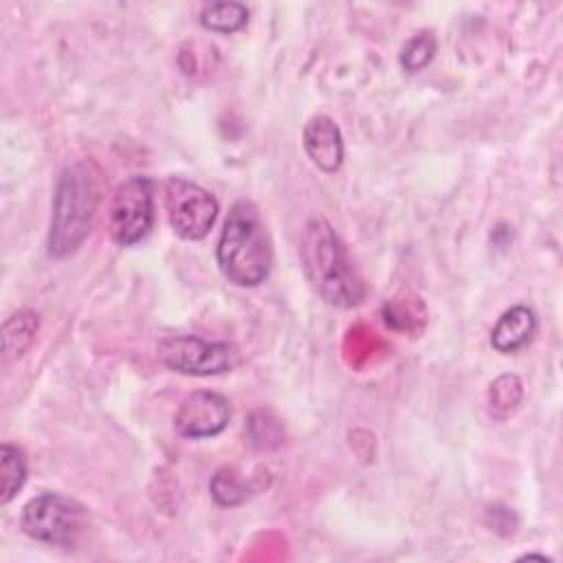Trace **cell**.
Segmentation results:
<instances>
[{
	"mask_svg": "<svg viewBox=\"0 0 563 563\" xmlns=\"http://www.w3.org/2000/svg\"><path fill=\"white\" fill-rule=\"evenodd\" d=\"M158 361L185 376H218L231 372L240 352L224 341H207L196 334H169L158 341Z\"/></svg>",
	"mask_w": 563,
	"mask_h": 563,
	"instance_id": "obj_6",
	"label": "cell"
},
{
	"mask_svg": "<svg viewBox=\"0 0 563 563\" xmlns=\"http://www.w3.org/2000/svg\"><path fill=\"white\" fill-rule=\"evenodd\" d=\"M301 266L314 290L336 308H354L365 299V284L332 224L314 216L299 240Z\"/></svg>",
	"mask_w": 563,
	"mask_h": 563,
	"instance_id": "obj_2",
	"label": "cell"
},
{
	"mask_svg": "<svg viewBox=\"0 0 563 563\" xmlns=\"http://www.w3.org/2000/svg\"><path fill=\"white\" fill-rule=\"evenodd\" d=\"M249 442L255 449H273L282 442V424L266 411H255L246 422Z\"/></svg>",
	"mask_w": 563,
	"mask_h": 563,
	"instance_id": "obj_17",
	"label": "cell"
},
{
	"mask_svg": "<svg viewBox=\"0 0 563 563\" xmlns=\"http://www.w3.org/2000/svg\"><path fill=\"white\" fill-rule=\"evenodd\" d=\"M301 143L308 158L325 174H334L343 165L345 147L343 134L334 119L328 114H314L306 121L301 132Z\"/></svg>",
	"mask_w": 563,
	"mask_h": 563,
	"instance_id": "obj_9",
	"label": "cell"
},
{
	"mask_svg": "<svg viewBox=\"0 0 563 563\" xmlns=\"http://www.w3.org/2000/svg\"><path fill=\"white\" fill-rule=\"evenodd\" d=\"M523 400V385L517 374H501L490 383L488 407L490 416L497 420L510 418Z\"/></svg>",
	"mask_w": 563,
	"mask_h": 563,
	"instance_id": "obj_14",
	"label": "cell"
},
{
	"mask_svg": "<svg viewBox=\"0 0 563 563\" xmlns=\"http://www.w3.org/2000/svg\"><path fill=\"white\" fill-rule=\"evenodd\" d=\"M101 202V169L95 161L84 158L68 167L57 178L46 251L55 260L73 255L90 235Z\"/></svg>",
	"mask_w": 563,
	"mask_h": 563,
	"instance_id": "obj_1",
	"label": "cell"
},
{
	"mask_svg": "<svg viewBox=\"0 0 563 563\" xmlns=\"http://www.w3.org/2000/svg\"><path fill=\"white\" fill-rule=\"evenodd\" d=\"M40 317L31 308L15 310L2 325V350L7 358L22 356L35 341Z\"/></svg>",
	"mask_w": 563,
	"mask_h": 563,
	"instance_id": "obj_11",
	"label": "cell"
},
{
	"mask_svg": "<svg viewBox=\"0 0 563 563\" xmlns=\"http://www.w3.org/2000/svg\"><path fill=\"white\" fill-rule=\"evenodd\" d=\"M435 48H438V42L435 37L424 31V33H416L411 40L405 42V46L400 48V55H398V62L400 66L407 70V73H418L422 68L429 66V62L433 59L435 55Z\"/></svg>",
	"mask_w": 563,
	"mask_h": 563,
	"instance_id": "obj_16",
	"label": "cell"
},
{
	"mask_svg": "<svg viewBox=\"0 0 563 563\" xmlns=\"http://www.w3.org/2000/svg\"><path fill=\"white\" fill-rule=\"evenodd\" d=\"M22 532L46 545H73L86 528V508L59 493L31 497L20 515Z\"/></svg>",
	"mask_w": 563,
	"mask_h": 563,
	"instance_id": "obj_4",
	"label": "cell"
},
{
	"mask_svg": "<svg viewBox=\"0 0 563 563\" xmlns=\"http://www.w3.org/2000/svg\"><path fill=\"white\" fill-rule=\"evenodd\" d=\"M216 262L227 282L240 288L260 286L273 268V244L257 207L235 200L224 218Z\"/></svg>",
	"mask_w": 563,
	"mask_h": 563,
	"instance_id": "obj_3",
	"label": "cell"
},
{
	"mask_svg": "<svg viewBox=\"0 0 563 563\" xmlns=\"http://www.w3.org/2000/svg\"><path fill=\"white\" fill-rule=\"evenodd\" d=\"M209 490L220 506H238L246 501L251 495V486L231 466H222L220 471H216V475L211 477Z\"/></svg>",
	"mask_w": 563,
	"mask_h": 563,
	"instance_id": "obj_15",
	"label": "cell"
},
{
	"mask_svg": "<svg viewBox=\"0 0 563 563\" xmlns=\"http://www.w3.org/2000/svg\"><path fill=\"white\" fill-rule=\"evenodd\" d=\"M231 420L229 400L211 389H198L187 394L174 416V429L180 438L205 440L220 435Z\"/></svg>",
	"mask_w": 563,
	"mask_h": 563,
	"instance_id": "obj_8",
	"label": "cell"
},
{
	"mask_svg": "<svg viewBox=\"0 0 563 563\" xmlns=\"http://www.w3.org/2000/svg\"><path fill=\"white\" fill-rule=\"evenodd\" d=\"M26 455L18 444L2 442L0 446V504L7 506L26 482Z\"/></svg>",
	"mask_w": 563,
	"mask_h": 563,
	"instance_id": "obj_12",
	"label": "cell"
},
{
	"mask_svg": "<svg viewBox=\"0 0 563 563\" xmlns=\"http://www.w3.org/2000/svg\"><path fill=\"white\" fill-rule=\"evenodd\" d=\"M198 20H200L202 29H207L211 33L229 35V33H235V31L246 26L249 9H246V4L233 2V0H229V2H211V4L202 7Z\"/></svg>",
	"mask_w": 563,
	"mask_h": 563,
	"instance_id": "obj_13",
	"label": "cell"
},
{
	"mask_svg": "<svg viewBox=\"0 0 563 563\" xmlns=\"http://www.w3.org/2000/svg\"><path fill=\"white\" fill-rule=\"evenodd\" d=\"M154 227V180L130 176L117 185L108 207V231L114 244L134 246Z\"/></svg>",
	"mask_w": 563,
	"mask_h": 563,
	"instance_id": "obj_5",
	"label": "cell"
},
{
	"mask_svg": "<svg viewBox=\"0 0 563 563\" xmlns=\"http://www.w3.org/2000/svg\"><path fill=\"white\" fill-rule=\"evenodd\" d=\"M165 207L174 233L189 242L207 238L218 218L216 196L183 176L167 178Z\"/></svg>",
	"mask_w": 563,
	"mask_h": 563,
	"instance_id": "obj_7",
	"label": "cell"
},
{
	"mask_svg": "<svg viewBox=\"0 0 563 563\" xmlns=\"http://www.w3.org/2000/svg\"><path fill=\"white\" fill-rule=\"evenodd\" d=\"M537 332V314L530 306H512L490 330V345L499 354H515L526 347Z\"/></svg>",
	"mask_w": 563,
	"mask_h": 563,
	"instance_id": "obj_10",
	"label": "cell"
}]
</instances>
